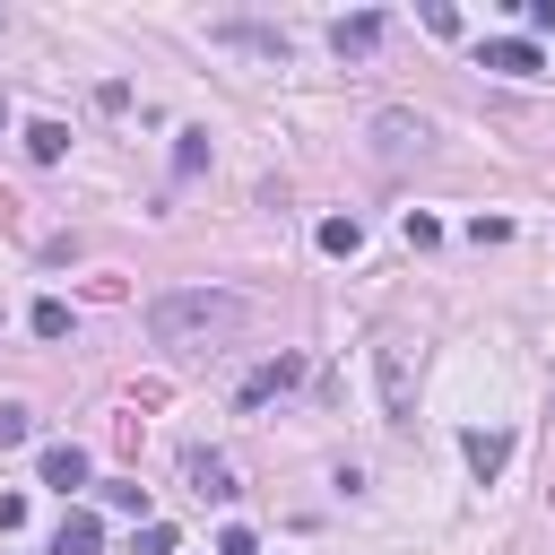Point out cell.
<instances>
[{
  "label": "cell",
  "mask_w": 555,
  "mask_h": 555,
  "mask_svg": "<svg viewBox=\"0 0 555 555\" xmlns=\"http://www.w3.org/2000/svg\"><path fill=\"white\" fill-rule=\"evenodd\" d=\"M321 251H330V260H356V251H364V225H356V217H321Z\"/></svg>",
  "instance_id": "12"
},
{
  "label": "cell",
  "mask_w": 555,
  "mask_h": 555,
  "mask_svg": "<svg viewBox=\"0 0 555 555\" xmlns=\"http://www.w3.org/2000/svg\"><path fill=\"white\" fill-rule=\"evenodd\" d=\"M182 477H191V486H199L208 503H234V494H243V486H234V460H225V451H182Z\"/></svg>",
  "instance_id": "5"
},
{
  "label": "cell",
  "mask_w": 555,
  "mask_h": 555,
  "mask_svg": "<svg viewBox=\"0 0 555 555\" xmlns=\"http://www.w3.org/2000/svg\"><path fill=\"white\" fill-rule=\"evenodd\" d=\"M104 503H113V512H147V486H139V477H113Z\"/></svg>",
  "instance_id": "17"
},
{
  "label": "cell",
  "mask_w": 555,
  "mask_h": 555,
  "mask_svg": "<svg viewBox=\"0 0 555 555\" xmlns=\"http://www.w3.org/2000/svg\"><path fill=\"white\" fill-rule=\"evenodd\" d=\"M17 520H26V494H0V538H9Z\"/></svg>",
  "instance_id": "20"
},
{
  "label": "cell",
  "mask_w": 555,
  "mask_h": 555,
  "mask_svg": "<svg viewBox=\"0 0 555 555\" xmlns=\"http://www.w3.org/2000/svg\"><path fill=\"white\" fill-rule=\"evenodd\" d=\"M26 156H35V165H61V156H69V130H61V121H26Z\"/></svg>",
  "instance_id": "11"
},
{
  "label": "cell",
  "mask_w": 555,
  "mask_h": 555,
  "mask_svg": "<svg viewBox=\"0 0 555 555\" xmlns=\"http://www.w3.org/2000/svg\"><path fill=\"white\" fill-rule=\"evenodd\" d=\"M43 486L78 494V486H87V451H78V442H43Z\"/></svg>",
  "instance_id": "9"
},
{
  "label": "cell",
  "mask_w": 555,
  "mask_h": 555,
  "mask_svg": "<svg viewBox=\"0 0 555 555\" xmlns=\"http://www.w3.org/2000/svg\"><path fill=\"white\" fill-rule=\"evenodd\" d=\"M434 147V130L416 121V113H373V156L382 165H408V156H425Z\"/></svg>",
  "instance_id": "3"
},
{
  "label": "cell",
  "mask_w": 555,
  "mask_h": 555,
  "mask_svg": "<svg viewBox=\"0 0 555 555\" xmlns=\"http://www.w3.org/2000/svg\"><path fill=\"white\" fill-rule=\"evenodd\" d=\"M373 373H382V416L390 425H416V356H408V338H382L373 347Z\"/></svg>",
  "instance_id": "2"
},
{
  "label": "cell",
  "mask_w": 555,
  "mask_h": 555,
  "mask_svg": "<svg viewBox=\"0 0 555 555\" xmlns=\"http://www.w3.org/2000/svg\"><path fill=\"white\" fill-rule=\"evenodd\" d=\"M26 434H35V416H26V408H17V399H0V451H17V442H26Z\"/></svg>",
  "instance_id": "16"
},
{
  "label": "cell",
  "mask_w": 555,
  "mask_h": 555,
  "mask_svg": "<svg viewBox=\"0 0 555 555\" xmlns=\"http://www.w3.org/2000/svg\"><path fill=\"white\" fill-rule=\"evenodd\" d=\"M520 17H529V43H538V35H555V0H529Z\"/></svg>",
  "instance_id": "18"
},
{
  "label": "cell",
  "mask_w": 555,
  "mask_h": 555,
  "mask_svg": "<svg viewBox=\"0 0 555 555\" xmlns=\"http://www.w3.org/2000/svg\"><path fill=\"white\" fill-rule=\"evenodd\" d=\"M243 295H225V286H173V295H156L147 304V338L156 347H173V356H199V347H225L234 330H243Z\"/></svg>",
  "instance_id": "1"
},
{
  "label": "cell",
  "mask_w": 555,
  "mask_h": 555,
  "mask_svg": "<svg viewBox=\"0 0 555 555\" xmlns=\"http://www.w3.org/2000/svg\"><path fill=\"white\" fill-rule=\"evenodd\" d=\"M217 555H260V538H251V529H225V538H217Z\"/></svg>",
  "instance_id": "19"
},
{
  "label": "cell",
  "mask_w": 555,
  "mask_h": 555,
  "mask_svg": "<svg viewBox=\"0 0 555 555\" xmlns=\"http://www.w3.org/2000/svg\"><path fill=\"white\" fill-rule=\"evenodd\" d=\"M295 356H278V364H260V373H243V408H260V399H278V390H295Z\"/></svg>",
  "instance_id": "10"
},
{
  "label": "cell",
  "mask_w": 555,
  "mask_h": 555,
  "mask_svg": "<svg viewBox=\"0 0 555 555\" xmlns=\"http://www.w3.org/2000/svg\"><path fill=\"white\" fill-rule=\"evenodd\" d=\"M52 555H104V520H95V512H61Z\"/></svg>",
  "instance_id": "8"
},
{
  "label": "cell",
  "mask_w": 555,
  "mask_h": 555,
  "mask_svg": "<svg viewBox=\"0 0 555 555\" xmlns=\"http://www.w3.org/2000/svg\"><path fill=\"white\" fill-rule=\"evenodd\" d=\"M0 121H9V95H0Z\"/></svg>",
  "instance_id": "21"
},
{
  "label": "cell",
  "mask_w": 555,
  "mask_h": 555,
  "mask_svg": "<svg viewBox=\"0 0 555 555\" xmlns=\"http://www.w3.org/2000/svg\"><path fill=\"white\" fill-rule=\"evenodd\" d=\"M477 61H486V69H503V78H538V69H546V52H538L529 35H486V43H477Z\"/></svg>",
  "instance_id": "4"
},
{
  "label": "cell",
  "mask_w": 555,
  "mask_h": 555,
  "mask_svg": "<svg viewBox=\"0 0 555 555\" xmlns=\"http://www.w3.org/2000/svg\"><path fill=\"white\" fill-rule=\"evenodd\" d=\"M199 165H208V130H182L173 139V173H199Z\"/></svg>",
  "instance_id": "15"
},
{
  "label": "cell",
  "mask_w": 555,
  "mask_h": 555,
  "mask_svg": "<svg viewBox=\"0 0 555 555\" xmlns=\"http://www.w3.org/2000/svg\"><path fill=\"white\" fill-rule=\"evenodd\" d=\"M26 321H35V338H69V304H61V295H43Z\"/></svg>",
  "instance_id": "13"
},
{
  "label": "cell",
  "mask_w": 555,
  "mask_h": 555,
  "mask_svg": "<svg viewBox=\"0 0 555 555\" xmlns=\"http://www.w3.org/2000/svg\"><path fill=\"white\" fill-rule=\"evenodd\" d=\"M460 451H468V468H477V486H486V477H503L512 434H503V425H477V434H460Z\"/></svg>",
  "instance_id": "7"
},
{
  "label": "cell",
  "mask_w": 555,
  "mask_h": 555,
  "mask_svg": "<svg viewBox=\"0 0 555 555\" xmlns=\"http://www.w3.org/2000/svg\"><path fill=\"white\" fill-rule=\"evenodd\" d=\"M182 538H173V520H139V538H130V555H173Z\"/></svg>",
  "instance_id": "14"
},
{
  "label": "cell",
  "mask_w": 555,
  "mask_h": 555,
  "mask_svg": "<svg viewBox=\"0 0 555 555\" xmlns=\"http://www.w3.org/2000/svg\"><path fill=\"white\" fill-rule=\"evenodd\" d=\"M373 43H382V9H356V17L330 26V52H338V61H364Z\"/></svg>",
  "instance_id": "6"
}]
</instances>
